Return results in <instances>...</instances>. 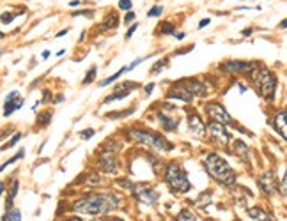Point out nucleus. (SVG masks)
<instances>
[{
	"instance_id": "1",
	"label": "nucleus",
	"mask_w": 287,
	"mask_h": 221,
	"mask_svg": "<svg viewBox=\"0 0 287 221\" xmlns=\"http://www.w3.org/2000/svg\"><path fill=\"white\" fill-rule=\"evenodd\" d=\"M117 205H119V198L113 196L112 193H96V195H89L74 202L73 211L80 212V214L100 216L112 212L113 209H117Z\"/></svg>"
},
{
	"instance_id": "45",
	"label": "nucleus",
	"mask_w": 287,
	"mask_h": 221,
	"mask_svg": "<svg viewBox=\"0 0 287 221\" xmlns=\"http://www.w3.org/2000/svg\"><path fill=\"white\" fill-rule=\"evenodd\" d=\"M43 94H45V96H43V101H48L50 99V92H48V90H45Z\"/></svg>"
},
{
	"instance_id": "52",
	"label": "nucleus",
	"mask_w": 287,
	"mask_h": 221,
	"mask_svg": "<svg viewBox=\"0 0 287 221\" xmlns=\"http://www.w3.org/2000/svg\"><path fill=\"white\" fill-rule=\"evenodd\" d=\"M66 221H82L80 218H69V219H66Z\"/></svg>"
},
{
	"instance_id": "19",
	"label": "nucleus",
	"mask_w": 287,
	"mask_h": 221,
	"mask_svg": "<svg viewBox=\"0 0 287 221\" xmlns=\"http://www.w3.org/2000/svg\"><path fill=\"white\" fill-rule=\"evenodd\" d=\"M158 120L162 122V128L165 129V131H174V129L179 126V120L178 119H172V117L165 115L163 112L158 113Z\"/></svg>"
},
{
	"instance_id": "14",
	"label": "nucleus",
	"mask_w": 287,
	"mask_h": 221,
	"mask_svg": "<svg viewBox=\"0 0 287 221\" xmlns=\"http://www.w3.org/2000/svg\"><path fill=\"white\" fill-rule=\"evenodd\" d=\"M167 97H168V99H179V101H184V103L194 101V94H192L183 84H181V85L178 84V89H176V90H168Z\"/></svg>"
},
{
	"instance_id": "37",
	"label": "nucleus",
	"mask_w": 287,
	"mask_h": 221,
	"mask_svg": "<svg viewBox=\"0 0 287 221\" xmlns=\"http://www.w3.org/2000/svg\"><path fill=\"white\" fill-rule=\"evenodd\" d=\"M137 29H139V23H133V25L128 29V32H126V39H129V37H131V35L135 34V30H137Z\"/></svg>"
},
{
	"instance_id": "35",
	"label": "nucleus",
	"mask_w": 287,
	"mask_h": 221,
	"mask_svg": "<svg viewBox=\"0 0 287 221\" xmlns=\"http://www.w3.org/2000/svg\"><path fill=\"white\" fill-rule=\"evenodd\" d=\"M73 16H89V18H92L94 11H74Z\"/></svg>"
},
{
	"instance_id": "53",
	"label": "nucleus",
	"mask_w": 287,
	"mask_h": 221,
	"mask_svg": "<svg viewBox=\"0 0 287 221\" xmlns=\"http://www.w3.org/2000/svg\"><path fill=\"white\" fill-rule=\"evenodd\" d=\"M110 221H123V219H119V218H113V219H110Z\"/></svg>"
},
{
	"instance_id": "7",
	"label": "nucleus",
	"mask_w": 287,
	"mask_h": 221,
	"mask_svg": "<svg viewBox=\"0 0 287 221\" xmlns=\"http://www.w3.org/2000/svg\"><path fill=\"white\" fill-rule=\"evenodd\" d=\"M207 133H209V138L213 144H216L218 147H225L231 142V133L227 131V128L220 122H209L207 124Z\"/></svg>"
},
{
	"instance_id": "4",
	"label": "nucleus",
	"mask_w": 287,
	"mask_h": 221,
	"mask_svg": "<svg viewBox=\"0 0 287 221\" xmlns=\"http://www.w3.org/2000/svg\"><path fill=\"white\" fill-rule=\"evenodd\" d=\"M165 180L168 188L174 193H188L192 189V184L188 180V175L178 163H170L165 168Z\"/></svg>"
},
{
	"instance_id": "15",
	"label": "nucleus",
	"mask_w": 287,
	"mask_h": 221,
	"mask_svg": "<svg viewBox=\"0 0 287 221\" xmlns=\"http://www.w3.org/2000/svg\"><path fill=\"white\" fill-rule=\"evenodd\" d=\"M183 85L186 87L188 90H190L194 96H206L207 94V87L202 84V82L195 80V78H186V80H183Z\"/></svg>"
},
{
	"instance_id": "11",
	"label": "nucleus",
	"mask_w": 287,
	"mask_h": 221,
	"mask_svg": "<svg viewBox=\"0 0 287 221\" xmlns=\"http://www.w3.org/2000/svg\"><path fill=\"white\" fill-rule=\"evenodd\" d=\"M23 103H25V101L20 97L18 90H13V92L9 94V97H7L6 105H4V117H9L11 113L14 112V110H20L23 106Z\"/></svg>"
},
{
	"instance_id": "48",
	"label": "nucleus",
	"mask_w": 287,
	"mask_h": 221,
	"mask_svg": "<svg viewBox=\"0 0 287 221\" xmlns=\"http://www.w3.org/2000/svg\"><path fill=\"white\" fill-rule=\"evenodd\" d=\"M78 4H80V0H71V2H69V6L74 7V6H78Z\"/></svg>"
},
{
	"instance_id": "25",
	"label": "nucleus",
	"mask_w": 287,
	"mask_h": 221,
	"mask_svg": "<svg viewBox=\"0 0 287 221\" xmlns=\"http://www.w3.org/2000/svg\"><path fill=\"white\" fill-rule=\"evenodd\" d=\"M50 120H52V112H41V113H37V122L41 126H46Z\"/></svg>"
},
{
	"instance_id": "24",
	"label": "nucleus",
	"mask_w": 287,
	"mask_h": 221,
	"mask_svg": "<svg viewBox=\"0 0 287 221\" xmlns=\"http://www.w3.org/2000/svg\"><path fill=\"white\" fill-rule=\"evenodd\" d=\"M176 221H197V218H195L194 214H192L188 209H183V211L178 214V218H176Z\"/></svg>"
},
{
	"instance_id": "49",
	"label": "nucleus",
	"mask_w": 287,
	"mask_h": 221,
	"mask_svg": "<svg viewBox=\"0 0 287 221\" xmlns=\"http://www.w3.org/2000/svg\"><path fill=\"white\" fill-rule=\"evenodd\" d=\"M48 57H50V51L45 50V51H43V58H48Z\"/></svg>"
},
{
	"instance_id": "29",
	"label": "nucleus",
	"mask_w": 287,
	"mask_h": 221,
	"mask_svg": "<svg viewBox=\"0 0 287 221\" xmlns=\"http://www.w3.org/2000/svg\"><path fill=\"white\" fill-rule=\"evenodd\" d=\"M160 34H172L174 32V25L172 23H162V27H160V30H158Z\"/></svg>"
},
{
	"instance_id": "17",
	"label": "nucleus",
	"mask_w": 287,
	"mask_h": 221,
	"mask_svg": "<svg viewBox=\"0 0 287 221\" xmlns=\"http://www.w3.org/2000/svg\"><path fill=\"white\" fill-rule=\"evenodd\" d=\"M233 152L239 157V159H243V161H248L250 159V149H248V145H246L245 142H241V140H234L233 142Z\"/></svg>"
},
{
	"instance_id": "41",
	"label": "nucleus",
	"mask_w": 287,
	"mask_h": 221,
	"mask_svg": "<svg viewBox=\"0 0 287 221\" xmlns=\"http://www.w3.org/2000/svg\"><path fill=\"white\" fill-rule=\"evenodd\" d=\"M144 90H145V94H151L152 90H155V84H147L144 87Z\"/></svg>"
},
{
	"instance_id": "32",
	"label": "nucleus",
	"mask_w": 287,
	"mask_h": 221,
	"mask_svg": "<svg viewBox=\"0 0 287 221\" xmlns=\"http://www.w3.org/2000/svg\"><path fill=\"white\" fill-rule=\"evenodd\" d=\"M119 7L123 11H131V7H133V4H131V0H119Z\"/></svg>"
},
{
	"instance_id": "30",
	"label": "nucleus",
	"mask_w": 287,
	"mask_h": 221,
	"mask_svg": "<svg viewBox=\"0 0 287 221\" xmlns=\"http://www.w3.org/2000/svg\"><path fill=\"white\" fill-rule=\"evenodd\" d=\"M162 13H163V7H162V6H155L152 9L147 11V16H149V18H151V16H160Z\"/></svg>"
},
{
	"instance_id": "23",
	"label": "nucleus",
	"mask_w": 287,
	"mask_h": 221,
	"mask_svg": "<svg viewBox=\"0 0 287 221\" xmlns=\"http://www.w3.org/2000/svg\"><path fill=\"white\" fill-rule=\"evenodd\" d=\"M18 188H20V180L14 179L13 180V186H11V191H9V198H7V207H9L11 204H13V200L16 198L18 195Z\"/></svg>"
},
{
	"instance_id": "51",
	"label": "nucleus",
	"mask_w": 287,
	"mask_h": 221,
	"mask_svg": "<svg viewBox=\"0 0 287 221\" xmlns=\"http://www.w3.org/2000/svg\"><path fill=\"white\" fill-rule=\"evenodd\" d=\"M64 53H66V50H59V51H57V57H62Z\"/></svg>"
},
{
	"instance_id": "9",
	"label": "nucleus",
	"mask_w": 287,
	"mask_h": 221,
	"mask_svg": "<svg viewBox=\"0 0 287 221\" xmlns=\"http://www.w3.org/2000/svg\"><path fill=\"white\" fill-rule=\"evenodd\" d=\"M135 198L145 205H155L160 200V193L155 191V189H149V188H140L135 191Z\"/></svg>"
},
{
	"instance_id": "12",
	"label": "nucleus",
	"mask_w": 287,
	"mask_h": 221,
	"mask_svg": "<svg viewBox=\"0 0 287 221\" xmlns=\"http://www.w3.org/2000/svg\"><path fill=\"white\" fill-rule=\"evenodd\" d=\"M220 68L223 71H229V73H246V71H254V64L246 61H229Z\"/></svg>"
},
{
	"instance_id": "43",
	"label": "nucleus",
	"mask_w": 287,
	"mask_h": 221,
	"mask_svg": "<svg viewBox=\"0 0 287 221\" xmlns=\"http://www.w3.org/2000/svg\"><path fill=\"white\" fill-rule=\"evenodd\" d=\"M62 101H64V96H57V97L53 99L55 105H59V103H62Z\"/></svg>"
},
{
	"instance_id": "10",
	"label": "nucleus",
	"mask_w": 287,
	"mask_h": 221,
	"mask_svg": "<svg viewBox=\"0 0 287 221\" xmlns=\"http://www.w3.org/2000/svg\"><path fill=\"white\" fill-rule=\"evenodd\" d=\"M188 128H190V131L194 133V136L197 138H204L206 136V124L202 122V119L197 115V113H190L188 115Z\"/></svg>"
},
{
	"instance_id": "31",
	"label": "nucleus",
	"mask_w": 287,
	"mask_h": 221,
	"mask_svg": "<svg viewBox=\"0 0 287 221\" xmlns=\"http://www.w3.org/2000/svg\"><path fill=\"white\" fill-rule=\"evenodd\" d=\"M133 113V108H129V110H126V112H119V113H110V119H119V117H128V115H131Z\"/></svg>"
},
{
	"instance_id": "16",
	"label": "nucleus",
	"mask_w": 287,
	"mask_h": 221,
	"mask_svg": "<svg viewBox=\"0 0 287 221\" xmlns=\"http://www.w3.org/2000/svg\"><path fill=\"white\" fill-rule=\"evenodd\" d=\"M98 165H100L101 170H103L105 173H110V175L119 170V167H117V161L113 159L112 156H108V154H103V157H101Z\"/></svg>"
},
{
	"instance_id": "5",
	"label": "nucleus",
	"mask_w": 287,
	"mask_h": 221,
	"mask_svg": "<svg viewBox=\"0 0 287 221\" xmlns=\"http://www.w3.org/2000/svg\"><path fill=\"white\" fill-rule=\"evenodd\" d=\"M128 135L133 138L135 142L144 145H149L155 151H172V144L168 140H165V136H160L158 133L145 131V129H129Z\"/></svg>"
},
{
	"instance_id": "27",
	"label": "nucleus",
	"mask_w": 287,
	"mask_h": 221,
	"mask_svg": "<svg viewBox=\"0 0 287 221\" xmlns=\"http://www.w3.org/2000/svg\"><path fill=\"white\" fill-rule=\"evenodd\" d=\"M23 156H25V151H23V149H22V151H20V152L16 154V156H13V157H11V159H9V161H6V163H4V165H2V170H6V168H7V167H9V165H13V163H14V161L22 159V157H23Z\"/></svg>"
},
{
	"instance_id": "40",
	"label": "nucleus",
	"mask_w": 287,
	"mask_h": 221,
	"mask_svg": "<svg viewBox=\"0 0 287 221\" xmlns=\"http://www.w3.org/2000/svg\"><path fill=\"white\" fill-rule=\"evenodd\" d=\"M211 23V19L209 18H204V19H200V23H199V29H204V27H207Z\"/></svg>"
},
{
	"instance_id": "33",
	"label": "nucleus",
	"mask_w": 287,
	"mask_h": 221,
	"mask_svg": "<svg viewBox=\"0 0 287 221\" xmlns=\"http://www.w3.org/2000/svg\"><path fill=\"white\" fill-rule=\"evenodd\" d=\"M280 191L284 193V196L287 198V170L284 173V177H282V183H280Z\"/></svg>"
},
{
	"instance_id": "18",
	"label": "nucleus",
	"mask_w": 287,
	"mask_h": 221,
	"mask_svg": "<svg viewBox=\"0 0 287 221\" xmlns=\"http://www.w3.org/2000/svg\"><path fill=\"white\" fill-rule=\"evenodd\" d=\"M246 214H248V218L252 221H275L268 212L261 207H250L248 211H246Z\"/></svg>"
},
{
	"instance_id": "42",
	"label": "nucleus",
	"mask_w": 287,
	"mask_h": 221,
	"mask_svg": "<svg viewBox=\"0 0 287 221\" xmlns=\"http://www.w3.org/2000/svg\"><path fill=\"white\" fill-rule=\"evenodd\" d=\"M20 138H22V133H16V135H14V138H13V140L9 142V147H13V145L16 144V142L20 140Z\"/></svg>"
},
{
	"instance_id": "13",
	"label": "nucleus",
	"mask_w": 287,
	"mask_h": 221,
	"mask_svg": "<svg viewBox=\"0 0 287 221\" xmlns=\"http://www.w3.org/2000/svg\"><path fill=\"white\" fill-rule=\"evenodd\" d=\"M273 128L287 142V110H282L273 117Z\"/></svg>"
},
{
	"instance_id": "38",
	"label": "nucleus",
	"mask_w": 287,
	"mask_h": 221,
	"mask_svg": "<svg viewBox=\"0 0 287 221\" xmlns=\"http://www.w3.org/2000/svg\"><path fill=\"white\" fill-rule=\"evenodd\" d=\"M145 61V58H137V61H133L131 62V64H129L128 66V71H131V69H135L137 68V66H139V64H142V62Z\"/></svg>"
},
{
	"instance_id": "36",
	"label": "nucleus",
	"mask_w": 287,
	"mask_h": 221,
	"mask_svg": "<svg viewBox=\"0 0 287 221\" xmlns=\"http://www.w3.org/2000/svg\"><path fill=\"white\" fill-rule=\"evenodd\" d=\"M13 19H14V14H11V13H2V23H4V25L11 23Z\"/></svg>"
},
{
	"instance_id": "8",
	"label": "nucleus",
	"mask_w": 287,
	"mask_h": 221,
	"mask_svg": "<svg viewBox=\"0 0 287 221\" xmlns=\"http://www.w3.org/2000/svg\"><path fill=\"white\" fill-rule=\"evenodd\" d=\"M257 183H259V188H261L266 195L271 196V195H277L278 193V179L273 170L262 172L261 177L257 179Z\"/></svg>"
},
{
	"instance_id": "46",
	"label": "nucleus",
	"mask_w": 287,
	"mask_h": 221,
	"mask_svg": "<svg viewBox=\"0 0 287 221\" xmlns=\"http://www.w3.org/2000/svg\"><path fill=\"white\" fill-rule=\"evenodd\" d=\"M68 32H69V30H68V29L61 30V32H59V34H57V37H62V35H66V34H68Z\"/></svg>"
},
{
	"instance_id": "20",
	"label": "nucleus",
	"mask_w": 287,
	"mask_h": 221,
	"mask_svg": "<svg viewBox=\"0 0 287 221\" xmlns=\"http://www.w3.org/2000/svg\"><path fill=\"white\" fill-rule=\"evenodd\" d=\"M128 96H129V92H126V90H116L112 96L105 97L103 103H105V105H108V103H113V101H117V99H124V97H128Z\"/></svg>"
},
{
	"instance_id": "28",
	"label": "nucleus",
	"mask_w": 287,
	"mask_h": 221,
	"mask_svg": "<svg viewBox=\"0 0 287 221\" xmlns=\"http://www.w3.org/2000/svg\"><path fill=\"white\" fill-rule=\"evenodd\" d=\"M167 64H168V58H162V61H158V62L155 64V68H152V74L160 73V71H162Z\"/></svg>"
},
{
	"instance_id": "47",
	"label": "nucleus",
	"mask_w": 287,
	"mask_h": 221,
	"mask_svg": "<svg viewBox=\"0 0 287 221\" xmlns=\"http://www.w3.org/2000/svg\"><path fill=\"white\" fill-rule=\"evenodd\" d=\"M280 29H287V18L280 22Z\"/></svg>"
},
{
	"instance_id": "22",
	"label": "nucleus",
	"mask_w": 287,
	"mask_h": 221,
	"mask_svg": "<svg viewBox=\"0 0 287 221\" xmlns=\"http://www.w3.org/2000/svg\"><path fill=\"white\" fill-rule=\"evenodd\" d=\"M4 221H22V214L18 209H9L4 216Z\"/></svg>"
},
{
	"instance_id": "34",
	"label": "nucleus",
	"mask_w": 287,
	"mask_h": 221,
	"mask_svg": "<svg viewBox=\"0 0 287 221\" xmlns=\"http://www.w3.org/2000/svg\"><path fill=\"white\" fill-rule=\"evenodd\" d=\"M94 133H96V131H94L92 128H89V129H84V131H80V136L84 138V140H89L90 136H94Z\"/></svg>"
},
{
	"instance_id": "2",
	"label": "nucleus",
	"mask_w": 287,
	"mask_h": 221,
	"mask_svg": "<svg viewBox=\"0 0 287 221\" xmlns=\"http://www.w3.org/2000/svg\"><path fill=\"white\" fill-rule=\"evenodd\" d=\"M204 168L222 186H233V184H236V180H238V175L233 170V167L216 152H211L204 157Z\"/></svg>"
},
{
	"instance_id": "26",
	"label": "nucleus",
	"mask_w": 287,
	"mask_h": 221,
	"mask_svg": "<svg viewBox=\"0 0 287 221\" xmlns=\"http://www.w3.org/2000/svg\"><path fill=\"white\" fill-rule=\"evenodd\" d=\"M96 73H98V68L96 66H92L89 71H87V74H85V78H84V84L85 85H89V84H92L94 82V78H96Z\"/></svg>"
},
{
	"instance_id": "44",
	"label": "nucleus",
	"mask_w": 287,
	"mask_h": 221,
	"mask_svg": "<svg viewBox=\"0 0 287 221\" xmlns=\"http://www.w3.org/2000/svg\"><path fill=\"white\" fill-rule=\"evenodd\" d=\"M174 37H176V39H179V41H181V39L184 37V32H176V34H174Z\"/></svg>"
},
{
	"instance_id": "39",
	"label": "nucleus",
	"mask_w": 287,
	"mask_h": 221,
	"mask_svg": "<svg viewBox=\"0 0 287 221\" xmlns=\"http://www.w3.org/2000/svg\"><path fill=\"white\" fill-rule=\"evenodd\" d=\"M133 19H135V13H133V11H129V13L124 16L123 22H124V23H129V22H133Z\"/></svg>"
},
{
	"instance_id": "3",
	"label": "nucleus",
	"mask_w": 287,
	"mask_h": 221,
	"mask_svg": "<svg viewBox=\"0 0 287 221\" xmlns=\"http://www.w3.org/2000/svg\"><path fill=\"white\" fill-rule=\"evenodd\" d=\"M252 80L259 96L271 101L277 92V76L268 68H257L252 71Z\"/></svg>"
},
{
	"instance_id": "50",
	"label": "nucleus",
	"mask_w": 287,
	"mask_h": 221,
	"mask_svg": "<svg viewBox=\"0 0 287 221\" xmlns=\"http://www.w3.org/2000/svg\"><path fill=\"white\" fill-rule=\"evenodd\" d=\"M252 34V29H245L243 30V35H250Z\"/></svg>"
},
{
	"instance_id": "6",
	"label": "nucleus",
	"mask_w": 287,
	"mask_h": 221,
	"mask_svg": "<svg viewBox=\"0 0 287 221\" xmlns=\"http://www.w3.org/2000/svg\"><path fill=\"white\" fill-rule=\"evenodd\" d=\"M206 113L213 122H220V124H223V126L234 124L231 113L227 112L225 106L220 105V103H207V105H206Z\"/></svg>"
},
{
	"instance_id": "21",
	"label": "nucleus",
	"mask_w": 287,
	"mask_h": 221,
	"mask_svg": "<svg viewBox=\"0 0 287 221\" xmlns=\"http://www.w3.org/2000/svg\"><path fill=\"white\" fill-rule=\"evenodd\" d=\"M126 71H128V68H123V69H119V71H117V73H113L112 76H108L107 80L100 82V87H107V85H110V84H113V82H116L117 78H119V76H123V74L126 73Z\"/></svg>"
}]
</instances>
